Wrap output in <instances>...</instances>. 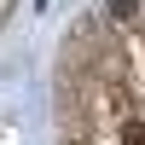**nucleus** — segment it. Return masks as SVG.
I'll return each mask as SVG.
<instances>
[{
    "label": "nucleus",
    "instance_id": "f257e3e1",
    "mask_svg": "<svg viewBox=\"0 0 145 145\" xmlns=\"http://www.w3.org/2000/svg\"><path fill=\"white\" fill-rule=\"evenodd\" d=\"M139 18V0H110V23H134Z\"/></svg>",
    "mask_w": 145,
    "mask_h": 145
}]
</instances>
